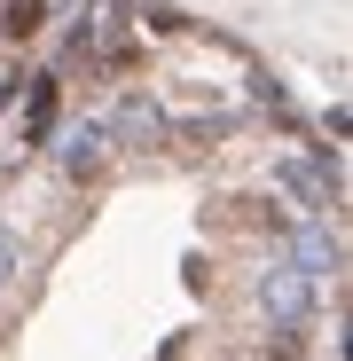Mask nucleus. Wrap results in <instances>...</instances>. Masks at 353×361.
<instances>
[{"label":"nucleus","instance_id":"nucleus-1","mask_svg":"<svg viewBox=\"0 0 353 361\" xmlns=\"http://www.w3.org/2000/svg\"><path fill=\"white\" fill-rule=\"evenodd\" d=\"M314 290H322V283H306L299 267L283 259V267H267V275H259V314H267L275 330H306V314H314Z\"/></svg>","mask_w":353,"mask_h":361},{"label":"nucleus","instance_id":"nucleus-2","mask_svg":"<svg viewBox=\"0 0 353 361\" xmlns=\"http://www.w3.org/2000/svg\"><path fill=\"white\" fill-rule=\"evenodd\" d=\"M290 267H299L306 283H322V275H345V244H337V228H322V220H299V228H290Z\"/></svg>","mask_w":353,"mask_h":361},{"label":"nucleus","instance_id":"nucleus-3","mask_svg":"<svg viewBox=\"0 0 353 361\" xmlns=\"http://www.w3.org/2000/svg\"><path fill=\"white\" fill-rule=\"evenodd\" d=\"M102 134H110V149H118V142H165V134H173V118H165L149 94H126V102H118V118H110Z\"/></svg>","mask_w":353,"mask_h":361},{"label":"nucleus","instance_id":"nucleus-4","mask_svg":"<svg viewBox=\"0 0 353 361\" xmlns=\"http://www.w3.org/2000/svg\"><path fill=\"white\" fill-rule=\"evenodd\" d=\"M55 110H63V79H55V71H32V79H24V142H32V149L55 134Z\"/></svg>","mask_w":353,"mask_h":361},{"label":"nucleus","instance_id":"nucleus-5","mask_svg":"<svg viewBox=\"0 0 353 361\" xmlns=\"http://www.w3.org/2000/svg\"><path fill=\"white\" fill-rule=\"evenodd\" d=\"M102 157H110V134H102V118H79V126L63 134V149H55V165H63L71 180H79V173H102Z\"/></svg>","mask_w":353,"mask_h":361},{"label":"nucleus","instance_id":"nucleus-6","mask_svg":"<svg viewBox=\"0 0 353 361\" xmlns=\"http://www.w3.org/2000/svg\"><path fill=\"white\" fill-rule=\"evenodd\" d=\"M39 24H47V0H0V32H8V47H24Z\"/></svg>","mask_w":353,"mask_h":361},{"label":"nucleus","instance_id":"nucleus-7","mask_svg":"<svg viewBox=\"0 0 353 361\" xmlns=\"http://www.w3.org/2000/svg\"><path fill=\"white\" fill-rule=\"evenodd\" d=\"M16 267H24V252H16V235H8V228H0V290H8V283H16Z\"/></svg>","mask_w":353,"mask_h":361}]
</instances>
